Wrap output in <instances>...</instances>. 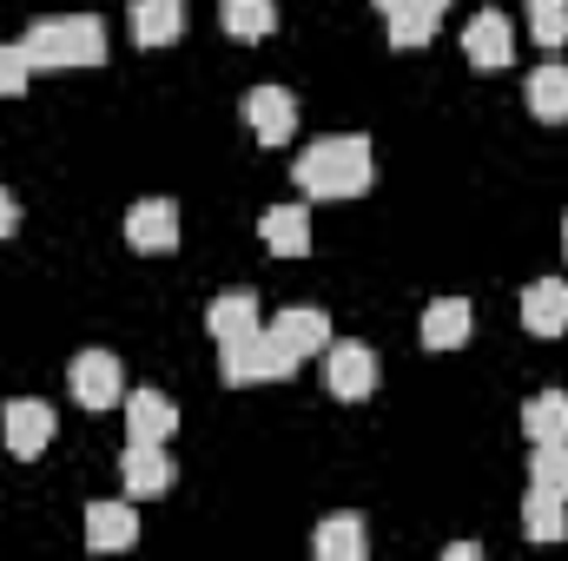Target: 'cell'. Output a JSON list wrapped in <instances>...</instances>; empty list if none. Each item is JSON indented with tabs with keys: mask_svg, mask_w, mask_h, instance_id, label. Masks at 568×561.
Returning <instances> with one entry per match:
<instances>
[{
	"mask_svg": "<svg viewBox=\"0 0 568 561\" xmlns=\"http://www.w3.org/2000/svg\"><path fill=\"white\" fill-rule=\"evenodd\" d=\"M371 140L364 133H337V140H317L297 152V165H291V178H297V192H311V198H364L371 192Z\"/></svg>",
	"mask_w": 568,
	"mask_h": 561,
	"instance_id": "obj_1",
	"label": "cell"
},
{
	"mask_svg": "<svg viewBox=\"0 0 568 561\" xmlns=\"http://www.w3.org/2000/svg\"><path fill=\"white\" fill-rule=\"evenodd\" d=\"M20 47L33 67H100L106 60V20L100 13H47L27 27Z\"/></svg>",
	"mask_w": 568,
	"mask_h": 561,
	"instance_id": "obj_2",
	"label": "cell"
},
{
	"mask_svg": "<svg viewBox=\"0 0 568 561\" xmlns=\"http://www.w3.org/2000/svg\"><path fill=\"white\" fill-rule=\"evenodd\" d=\"M304 357L297 350H284L272 330H252V337H239V344H219V377L225 384H278V377H291Z\"/></svg>",
	"mask_w": 568,
	"mask_h": 561,
	"instance_id": "obj_3",
	"label": "cell"
},
{
	"mask_svg": "<svg viewBox=\"0 0 568 561\" xmlns=\"http://www.w3.org/2000/svg\"><path fill=\"white\" fill-rule=\"evenodd\" d=\"M324 384H331L337 404H364V397L377 390V350L357 344V337L331 344V350H324Z\"/></svg>",
	"mask_w": 568,
	"mask_h": 561,
	"instance_id": "obj_4",
	"label": "cell"
},
{
	"mask_svg": "<svg viewBox=\"0 0 568 561\" xmlns=\"http://www.w3.org/2000/svg\"><path fill=\"white\" fill-rule=\"evenodd\" d=\"M67 384H73V404L80 410H113L126 397V370H120L113 350H80L73 370H67Z\"/></svg>",
	"mask_w": 568,
	"mask_h": 561,
	"instance_id": "obj_5",
	"label": "cell"
},
{
	"mask_svg": "<svg viewBox=\"0 0 568 561\" xmlns=\"http://www.w3.org/2000/svg\"><path fill=\"white\" fill-rule=\"evenodd\" d=\"M463 53H469L476 73H503V67L516 60V27H509L496 7H483V13L463 27Z\"/></svg>",
	"mask_w": 568,
	"mask_h": 561,
	"instance_id": "obj_6",
	"label": "cell"
},
{
	"mask_svg": "<svg viewBox=\"0 0 568 561\" xmlns=\"http://www.w3.org/2000/svg\"><path fill=\"white\" fill-rule=\"evenodd\" d=\"M126 245L159 258V252H179V205L172 198H140L126 212Z\"/></svg>",
	"mask_w": 568,
	"mask_h": 561,
	"instance_id": "obj_7",
	"label": "cell"
},
{
	"mask_svg": "<svg viewBox=\"0 0 568 561\" xmlns=\"http://www.w3.org/2000/svg\"><path fill=\"white\" fill-rule=\"evenodd\" d=\"M0 436H7V456L33 462V456L53 442V410H47V404H33V397H13V404L0 410Z\"/></svg>",
	"mask_w": 568,
	"mask_h": 561,
	"instance_id": "obj_8",
	"label": "cell"
},
{
	"mask_svg": "<svg viewBox=\"0 0 568 561\" xmlns=\"http://www.w3.org/2000/svg\"><path fill=\"white\" fill-rule=\"evenodd\" d=\"M245 126L258 133V145H284L297 133V100L284 86H252L245 93Z\"/></svg>",
	"mask_w": 568,
	"mask_h": 561,
	"instance_id": "obj_9",
	"label": "cell"
},
{
	"mask_svg": "<svg viewBox=\"0 0 568 561\" xmlns=\"http://www.w3.org/2000/svg\"><path fill=\"white\" fill-rule=\"evenodd\" d=\"M120 482H126L133 502L165 496V489H172V456H165V442H133V449L120 456Z\"/></svg>",
	"mask_w": 568,
	"mask_h": 561,
	"instance_id": "obj_10",
	"label": "cell"
},
{
	"mask_svg": "<svg viewBox=\"0 0 568 561\" xmlns=\"http://www.w3.org/2000/svg\"><path fill=\"white\" fill-rule=\"evenodd\" d=\"M523 330L529 337H562L568 330V284L562 278H536L523 290Z\"/></svg>",
	"mask_w": 568,
	"mask_h": 561,
	"instance_id": "obj_11",
	"label": "cell"
},
{
	"mask_svg": "<svg viewBox=\"0 0 568 561\" xmlns=\"http://www.w3.org/2000/svg\"><path fill=\"white\" fill-rule=\"evenodd\" d=\"M469 330H476V310L463 297H436L424 310V350H463Z\"/></svg>",
	"mask_w": 568,
	"mask_h": 561,
	"instance_id": "obj_12",
	"label": "cell"
},
{
	"mask_svg": "<svg viewBox=\"0 0 568 561\" xmlns=\"http://www.w3.org/2000/svg\"><path fill=\"white\" fill-rule=\"evenodd\" d=\"M258 238H265V252H278V258H304V252H311V212H304V205H272V212L258 218Z\"/></svg>",
	"mask_w": 568,
	"mask_h": 561,
	"instance_id": "obj_13",
	"label": "cell"
},
{
	"mask_svg": "<svg viewBox=\"0 0 568 561\" xmlns=\"http://www.w3.org/2000/svg\"><path fill=\"white\" fill-rule=\"evenodd\" d=\"M205 330H212L219 344H239V337L265 330V324H258V297H252V290H225V297H212V310H205Z\"/></svg>",
	"mask_w": 568,
	"mask_h": 561,
	"instance_id": "obj_14",
	"label": "cell"
},
{
	"mask_svg": "<svg viewBox=\"0 0 568 561\" xmlns=\"http://www.w3.org/2000/svg\"><path fill=\"white\" fill-rule=\"evenodd\" d=\"M133 542H140V509H126V502L87 509V549H133Z\"/></svg>",
	"mask_w": 568,
	"mask_h": 561,
	"instance_id": "obj_15",
	"label": "cell"
},
{
	"mask_svg": "<svg viewBox=\"0 0 568 561\" xmlns=\"http://www.w3.org/2000/svg\"><path fill=\"white\" fill-rule=\"evenodd\" d=\"M133 40L140 47L185 40V0H133Z\"/></svg>",
	"mask_w": 568,
	"mask_h": 561,
	"instance_id": "obj_16",
	"label": "cell"
},
{
	"mask_svg": "<svg viewBox=\"0 0 568 561\" xmlns=\"http://www.w3.org/2000/svg\"><path fill=\"white\" fill-rule=\"evenodd\" d=\"M272 337H278L284 350H297V357L331 350V317H324V310H311V304H297V310L272 317Z\"/></svg>",
	"mask_w": 568,
	"mask_h": 561,
	"instance_id": "obj_17",
	"label": "cell"
},
{
	"mask_svg": "<svg viewBox=\"0 0 568 561\" xmlns=\"http://www.w3.org/2000/svg\"><path fill=\"white\" fill-rule=\"evenodd\" d=\"M126 429H133V442H165L179 429V404H165L159 390H133L126 397Z\"/></svg>",
	"mask_w": 568,
	"mask_h": 561,
	"instance_id": "obj_18",
	"label": "cell"
},
{
	"mask_svg": "<svg viewBox=\"0 0 568 561\" xmlns=\"http://www.w3.org/2000/svg\"><path fill=\"white\" fill-rule=\"evenodd\" d=\"M219 27H225L239 47H258V40L278 27V7H272V0H219Z\"/></svg>",
	"mask_w": 568,
	"mask_h": 561,
	"instance_id": "obj_19",
	"label": "cell"
},
{
	"mask_svg": "<svg viewBox=\"0 0 568 561\" xmlns=\"http://www.w3.org/2000/svg\"><path fill=\"white\" fill-rule=\"evenodd\" d=\"M311 549H317V561H364L371 536H364V522H357V516H331V522H317Z\"/></svg>",
	"mask_w": 568,
	"mask_h": 561,
	"instance_id": "obj_20",
	"label": "cell"
},
{
	"mask_svg": "<svg viewBox=\"0 0 568 561\" xmlns=\"http://www.w3.org/2000/svg\"><path fill=\"white\" fill-rule=\"evenodd\" d=\"M529 113L549 120V126H562L568 120V67L562 60H549V67L529 73Z\"/></svg>",
	"mask_w": 568,
	"mask_h": 561,
	"instance_id": "obj_21",
	"label": "cell"
},
{
	"mask_svg": "<svg viewBox=\"0 0 568 561\" xmlns=\"http://www.w3.org/2000/svg\"><path fill=\"white\" fill-rule=\"evenodd\" d=\"M523 429L529 442H568V390H542L523 404Z\"/></svg>",
	"mask_w": 568,
	"mask_h": 561,
	"instance_id": "obj_22",
	"label": "cell"
},
{
	"mask_svg": "<svg viewBox=\"0 0 568 561\" xmlns=\"http://www.w3.org/2000/svg\"><path fill=\"white\" fill-rule=\"evenodd\" d=\"M523 536H529V542H562V536H568L562 496H542V489H529V502H523Z\"/></svg>",
	"mask_w": 568,
	"mask_h": 561,
	"instance_id": "obj_23",
	"label": "cell"
},
{
	"mask_svg": "<svg viewBox=\"0 0 568 561\" xmlns=\"http://www.w3.org/2000/svg\"><path fill=\"white\" fill-rule=\"evenodd\" d=\"M529 489L568 502V442H536V456H529Z\"/></svg>",
	"mask_w": 568,
	"mask_h": 561,
	"instance_id": "obj_24",
	"label": "cell"
},
{
	"mask_svg": "<svg viewBox=\"0 0 568 561\" xmlns=\"http://www.w3.org/2000/svg\"><path fill=\"white\" fill-rule=\"evenodd\" d=\"M529 40L542 53L568 47V0H529Z\"/></svg>",
	"mask_w": 568,
	"mask_h": 561,
	"instance_id": "obj_25",
	"label": "cell"
},
{
	"mask_svg": "<svg viewBox=\"0 0 568 561\" xmlns=\"http://www.w3.org/2000/svg\"><path fill=\"white\" fill-rule=\"evenodd\" d=\"M384 27H390V47L417 53V47H429V33H436V13H384Z\"/></svg>",
	"mask_w": 568,
	"mask_h": 561,
	"instance_id": "obj_26",
	"label": "cell"
},
{
	"mask_svg": "<svg viewBox=\"0 0 568 561\" xmlns=\"http://www.w3.org/2000/svg\"><path fill=\"white\" fill-rule=\"evenodd\" d=\"M27 80H33L27 47H0V100H20V93H27Z\"/></svg>",
	"mask_w": 568,
	"mask_h": 561,
	"instance_id": "obj_27",
	"label": "cell"
},
{
	"mask_svg": "<svg viewBox=\"0 0 568 561\" xmlns=\"http://www.w3.org/2000/svg\"><path fill=\"white\" fill-rule=\"evenodd\" d=\"M443 7L449 0H377V13H436V20H443Z\"/></svg>",
	"mask_w": 568,
	"mask_h": 561,
	"instance_id": "obj_28",
	"label": "cell"
},
{
	"mask_svg": "<svg viewBox=\"0 0 568 561\" xmlns=\"http://www.w3.org/2000/svg\"><path fill=\"white\" fill-rule=\"evenodd\" d=\"M13 225H20V205H13V192H0V238H7Z\"/></svg>",
	"mask_w": 568,
	"mask_h": 561,
	"instance_id": "obj_29",
	"label": "cell"
},
{
	"mask_svg": "<svg viewBox=\"0 0 568 561\" xmlns=\"http://www.w3.org/2000/svg\"><path fill=\"white\" fill-rule=\"evenodd\" d=\"M476 555H483L476 542H449V549H443V561H476Z\"/></svg>",
	"mask_w": 568,
	"mask_h": 561,
	"instance_id": "obj_30",
	"label": "cell"
},
{
	"mask_svg": "<svg viewBox=\"0 0 568 561\" xmlns=\"http://www.w3.org/2000/svg\"><path fill=\"white\" fill-rule=\"evenodd\" d=\"M562 252H568V218H562Z\"/></svg>",
	"mask_w": 568,
	"mask_h": 561,
	"instance_id": "obj_31",
	"label": "cell"
}]
</instances>
